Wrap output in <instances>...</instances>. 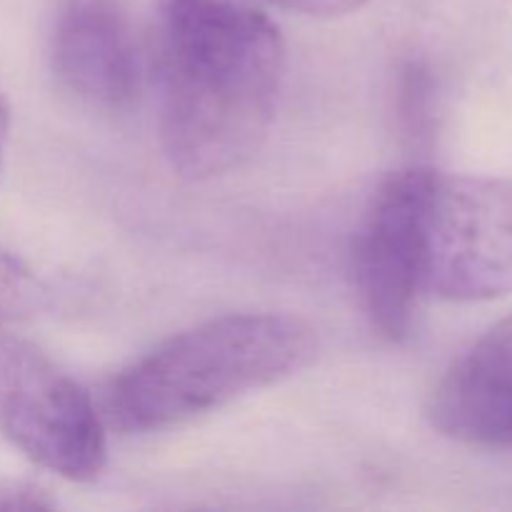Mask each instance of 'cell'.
<instances>
[{
    "instance_id": "1",
    "label": "cell",
    "mask_w": 512,
    "mask_h": 512,
    "mask_svg": "<svg viewBox=\"0 0 512 512\" xmlns=\"http://www.w3.org/2000/svg\"><path fill=\"white\" fill-rule=\"evenodd\" d=\"M353 283L370 325L410 335L423 298L512 293V178L405 168L375 190L353 238Z\"/></svg>"
},
{
    "instance_id": "7",
    "label": "cell",
    "mask_w": 512,
    "mask_h": 512,
    "mask_svg": "<svg viewBox=\"0 0 512 512\" xmlns=\"http://www.w3.org/2000/svg\"><path fill=\"white\" fill-rule=\"evenodd\" d=\"M45 288L20 258L0 250V325L23 320L40 310Z\"/></svg>"
},
{
    "instance_id": "4",
    "label": "cell",
    "mask_w": 512,
    "mask_h": 512,
    "mask_svg": "<svg viewBox=\"0 0 512 512\" xmlns=\"http://www.w3.org/2000/svg\"><path fill=\"white\" fill-rule=\"evenodd\" d=\"M0 435L35 465L70 483H93L108 465V425L88 390L5 325H0Z\"/></svg>"
},
{
    "instance_id": "10",
    "label": "cell",
    "mask_w": 512,
    "mask_h": 512,
    "mask_svg": "<svg viewBox=\"0 0 512 512\" xmlns=\"http://www.w3.org/2000/svg\"><path fill=\"white\" fill-rule=\"evenodd\" d=\"M8 128H10V113H8V103L0 95V170H3V160H5V143H8Z\"/></svg>"
},
{
    "instance_id": "3",
    "label": "cell",
    "mask_w": 512,
    "mask_h": 512,
    "mask_svg": "<svg viewBox=\"0 0 512 512\" xmlns=\"http://www.w3.org/2000/svg\"><path fill=\"white\" fill-rule=\"evenodd\" d=\"M318 353L315 328L290 313H230L173 335L110 380L105 425L163 433L293 378Z\"/></svg>"
},
{
    "instance_id": "9",
    "label": "cell",
    "mask_w": 512,
    "mask_h": 512,
    "mask_svg": "<svg viewBox=\"0 0 512 512\" xmlns=\"http://www.w3.org/2000/svg\"><path fill=\"white\" fill-rule=\"evenodd\" d=\"M268 3L310 18H343L363 10L370 0H268Z\"/></svg>"
},
{
    "instance_id": "8",
    "label": "cell",
    "mask_w": 512,
    "mask_h": 512,
    "mask_svg": "<svg viewBox=\"0 0 512 512\" xmlns=\"http://www.w3.org/2000/svg\"><path fill=\"white\" fill-rule=\"evenodd\" d=\"M58 500L45 485L23 478H0V510H55Z\"/></svg>"
},
{
    "instance_id": "2",
    "label": "cell",
    "mask_w": 512,
    "mask_h": 512,
    "mask_svg": "<svg viewBox=\"0 0 512 512\" xmlns=\"http://www.w3.org/2000/svg\"><path fill=\"white\" fill-rule=\"evenodd\" d=\"M150 53L160 145L180 178H223L258 155L288 73L268 15L238 0H158Z\"/></svg>"
},
{
    "instance_id": "6",
    "label": "cell",
    "mask_w": 512,
    "mask_h": 512,
    "mask_svg": "<svg viewBox=\"0 0 512 512\" xmlns=\"http://www.w3.org/2000/svg\"><path fill=\"white\" fill-rule=\"evenodd\" d=\"M428 418L440 435L463 445L512 450V313L450 365Z\"/></svg>"
},
{
    "instance_id": "5",
    "label": "cell",
    "mask_w": 512,
    "mask_h": 512,
    "mask_svg": "<svg viewBox=\"0 0 512 512\" xmlns=\"http://www.w3.org/2000/svg\"><path fill=\"white\" fill-rule=\"evenodd\" d=\"M50 60L58 83L95 108H123L138 90V50L115 0H68L55 20Z\"/></svg>"
}]
</instances>
